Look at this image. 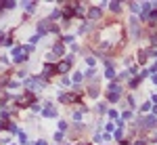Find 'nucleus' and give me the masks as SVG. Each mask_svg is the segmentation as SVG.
Returning <instances> with one entry per match:
<instances>
[{"label":"nucleus","instance_id":"cd10ccee","mask_svg":"<svg viewBox=\"0 0 157 145\" xmlns=\"http://www.w3.org/2000/svg\"><path fill=\"white\" fill-rule=\"evenodd\" d=\"M134 145H145V141H136V143H134Z\"/></svg>","mask_w":157,"mask_h":145},{"label":"nucleus","instance_id":"1a4fd4ad","mask_svg":"<svg viewBox=\"0 0 157 145\" xmlns=\"http://www.w3.org/2000/svg\"><path fill=\"white\" fill-rule=\"evenodd\" d=\"M147 57H149V53H147V51H141V53H138V63L143 65V63L147 61Z\"/></svg>","mask_w":157,"mask_h":145},{"label":"nucleus","instance_id":"6e6552de","mask_svg":"<svg viewBox=\"0 0 157 145\" xmlns=\"http://www.w3.org/2000/svg\"><path fill=\"white\" fill-rule=\"evenodd\" d=\"M155 122H157V120H155V116H147L145 120H143L145 126H155Z\"/></svg>","mask_w":157,"mask_h":145},{"label":"nucleus","instance_id":"a878e982","mask_svg":"<svg viewBox=\"0 0 157 145\" xmlns=\"http://www.w3.org/2000/svg\"><path fill=\"white\" fill-rule=\"evenodd\" d=\"M153 116H157V105H153Z\"/></svg>","mask_w":157,"mask_h":145},{"label":"nucleus","instance_id":"bb28decb","mask_svg":"<svg viewBox=\"0 0 157 145\" xmlns=\"http://www.w3.org/2000/svg\"><path fill=\"white\" fill-rule=\"evenodd\" d=\"M36 145H46V141H38V143H36Z\"/></svg>","mask_w":157,"mask_h":145},{"label":"nucleus","instance_id":"5701e85b","mask_svg":"<svg viewBox=\"0 0 157 145\" xmlns=\"http://www.w3.org/2000/svg\"><path fill=\"white\" fill-rule=\"evenodd\" d=\"M55 139H57V141H63V133H61V130H59V133L55 135Z\"/></svg>","mask_w":157,"mask_h":145},{"label":"nucleus","instance_id":"393cba45","mask_svg":"<svg viewBox=\"0 0 157 145\" xmlns=\"http://www.w3.org/2000/svg\"><path fill=\"white\" fill-rule=\"evenodd\" d=\"M151 44H157V34H155V36H151Z\"/></svg>","mask_w":157,"mask_h":145},{"label":"nucleus","instance_id":"b1692460","mask_svg":"<svg viewBox=\"0 0 157 145\" xmlns=\"http://www.w3.org/2000/svg\"><path fill=\"white\" fill-rule=\"evenodd\" d=\"M132 118V112H124V120H130Z\"/></svg>","mask_w":157,"mask_h":145},{"label":"nucleus","instance_id":"9d476101","mask_svg":"<svg viewBox=\"0 0 157 145\" xmlns=\"http://www.w3.org/2000/svg\"><path fill=\"white\" fill-rule=\"evenodd\" d=\"M13 6H15L13 0H6V2H0V11H4V8H13Z\"/></svg>","mask_w":157,"mask_h":145},{"label":"nucleus","instance_id":"2eb2a0df","mask_svg":"<svg viewBox=\"0 0 157 145\" xmlns=\"http://www.w3.org/2000/svg\"><path fill=\"white\" fill-rule=\"evenodd\" d=\"M105 74H107V78H113V76H115V71H113V67L109 65V63H107V71H105Z\"/></svg>","mask_w":157,"mask_h":145},{"label":"nucleus","instance_id":"423d86ee","mask_svg":"<svg viewBox=\"0 0 157 145\" xmlns=\"http://www.w3.org/2000/svg\"><path fill=\"white\" fill-rule=\"evenodd\" d=\"M69 65H71L69 61H61L59 65H57V71H61V74H65V71H69Z\"/></svg>","mask_w":157,"mask_h":145},{"label":"nucleus","instance_id":"412c9836","mask_svg":"<svg viewBox=\"0 0 157 145\" xmlns=\"http://www.w3.org/2000/svg\"><path fill=\"white\" fill-rule=\"evenodd\" d=\"M59 17H61V11H55V13L50 15V21H52V19H59Z\"/></svg>","mask_w":157,"mask_h":145},{"label":"nucleus","instance_id":"0eeeda50","mask_svg":"<svg viewBox=\"0 0 157 145\" xmlns=\"http://www.w3.org/2000/svg\"><path fill=\"white\" fill-rule=\"evenodd\" d=\"M44 116H46V118H55V116H57V110H55L52 105H46V107H44Z\"/></svg>","mask_w":157,"mask_h":145},{"label":"nucleus","instance_id":"39448f33","mask_svg":"<svg viewBox=\"0 0 157 145\" xmlns=\"http://www.w3.org/2000/svg\"><path fill=\"white\" fill-rule=\"evenodd\" d=\"M101 13H103V8H101V6H92L90 11H88V17H90L92 21H97L99 17H101Z\"/></svg>","mask_w":157,"mask_h":145},{"label":"nucleus","instance_id":"7ed1b4c3","mask_svg":"<svg viewBox=\"0 0 157 145\" xmlns=\"http://www.w3.org/2000/svg\"><path fill=\"white\" fill-rule=\"evenodd\" d=\"M13 57H15V61H25L27 51H25V49H15V51H13Z\"/></svg>","mask_w":157,"mask_h":145},{"label":"nucleus","instance_id":"f3484780","mask_svg":"<svg viewBox=\"0 0 157 145\" xmlns=\"http://www.w3.org/2000/svg\"><path fill=\"white\" fill-rule=\"evenodd\" d=\"M17 135H19V141H21V143H27V137H25V133H17Z\"/></svg>","mask_w":157,"mask_h":145},{"label":"nucleus","instance_id":"a211bd4d","mask_svg":"<svg viewBox=\"0 0 157 145\" xmlns=\"http://www.w3.org/2000/svg\"><path fill=\"white\" fill-rule=\"evenodd\" d=\"M121 137H124V133H121V128H117V130H115V139L121 141Z\"/></svg>","mask_w":157,"mask_h":145},{"label":"nucleus","instance_id":"dca6fc26","mask_svg":"<svg viewBox=\"0 0 157 145\" xmlns=\"http://www.w3.org/2000/svg\"><path fill=\"white\" fill-rule=\"evenodd\" d=\"M38 82H40V80H34V78H29V80H27V86H29V88H34V86H40Z\"/></svg>","mask_w":157,"mask_h":145},{"label":"nucleus","instance_id":"4be33fe9","mask_svg":"<svg viewBox=\"0 0 157 145\" xmlns=\"http://www.w3.org/2000/svg\"><path fill=\"white\" fill-rule=\"evenodd\" d=\"M141 110H143V112H149V110H151V103H143Z\"/></svg>","mask_w":157,"mask_h":145},{"label":"nucleus","instance_id":"4468645a","mask_svg":"<svg viewBox=\"0 0 157 145\" xmlns=\"http://www.w3.org/2000/svg\"><path fill=\"white\" fill-rule=\"evenodd\" d=\"M11 40H13V38L6 34V36H2V38H0V44H11Z\"/></svg>","mask_w":157,"mask_h":145},{"label":"nucleus","instance_id":"f8f14e48","mask_svg":"<svg viewBox=\"0 0 157 145\" xmlns=\"http://www.w3.org/2000/svg\"><path fill=\"white\" fill-rule=\"evenodd\" d=\"M147 19H149L151 23H157V11H151V13H149V17H147Z\"/></svg>","mask_w":157,"mask_h":145},{"label":"nucleus","instance_id":"f03ea898","mask_svg":"<svg viewBox=\"0 0 157 145\" xmlns=\"http://www.w3.org/2000/svg\"><path fill=\"white\" fill-rule=\"evenodd\" d=\"M55 71H57V65H50V63H48V65H44V71H42V80H48L52 74H55Z\"/></svg>","mask_w":157,"mask_h":145},{"label":"nucleus","instance_id":"aec40b11","mask_svg":"<svg viewBox=\"0 0 157 145\" xmlns=\"http://www.w3.org/2000/svg\"><path fill=\"white\" fill-rule=\"evenodd\" d=\"M82 78H84L82 74H73V82H82Z\"/></svg>","mask_w":157,"mask_h":145},{"label":"nucleus","instance_id":"ddd939ff","mask_svg":"<svg viewBox=\"0 0 157 145\" xmlns=\"http://www.w3.org/2000/svg\"><path fill=\"white\" fill-rule=\"evenodd\" d=\"M109 6H111V11H113V13H117L119 8H121V2H111Z\"/></svg>","mask_w":157,"mask_h":145},{"label":"nucleus","instance_id":"20e7f679","mask_svg":"<svg viewBox=\"0 0 157 145\" xmlns=\"http://www.w3.org/2000/svg\"><path fill=\"white\" fill-rule=\"evenodd\" d=\"M77 99H80V95H75V93H69V95H61V101H63V103H75Z\"/></svg>","mask_w":157,"mask_h":145},{"label":"nucleus","instance_id":"9b49d317","mask_svg":"<svg viewBox=\"0 0 157 145\" xmlns=\"http://www.w3.org/2000/svg\"><path fill=\"white\" fill-rule=\"evenodd\" d=\"M52 53H55V55H63V44H55V51H52Z\"/></svg>","mask_w":157,"mask_h":145},{"label":"nucleus","instance_id":"f257e3e1","mask_svg":"<svg viewBox=\"0 0 157 145\" xmlns=\"http://www.w3.org/2000/svg\"><path fill=\"white\" fill-rule=\"evenodd\" d=\"M32 101H34V95L32 93H25V95H21L19 99H17V103H19L21 107L23 105H32Z\"/></svg>","mask_w":157,"mask_h":145},{"label":"nucleus","instance_id":"6ab92c4d","mask_svg":"<svg viewBox=\"0 0 157 145\" xmlns=\"http://www.w3.org/2000/svg\"><path fill=\"white\" fill-rule=\"evenodd\" d=\"M138 82H141V76H138V78H134V80H132V82H130V86H132V88H134V86H138Z\"/></svg>","mask_w":157,"mask_h":145}]
</instances>
